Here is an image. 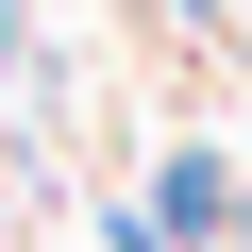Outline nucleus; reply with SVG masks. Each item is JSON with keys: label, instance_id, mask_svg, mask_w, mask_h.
Wrapping results in <instances>:
<instances>
[{"label": "nucleus", "instance_id": "obj_1", "mask_svg": "<svg viewBox=\"0 0 252 252\" xmlns=\"http://www.w3.org/2000/svg\"><path fill=\"white\" fill-rule=\"evenodd\" d=\"M235 219H252V202H235Z\"/></svg>", "mask_w": 252, "mask_h": 252}]
</instances>
